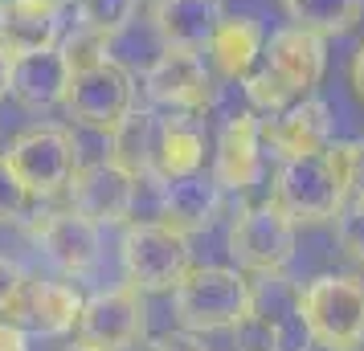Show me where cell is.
I'll return each mask as SVG.
<instances>
[{
  "label": "cell",
  "mask_w": 364,
  "mask_h": 351,
  "mask_svg": "<svg viewBox=\"0 0 364 351\" xmlns=\"http://www.w3.org/2000/svg\"><path fill=\"white\" fill-rule=\"evenodd\" d=\"M348 196H352V184H348L344 143H328L323 151L282 160L279 176H274V192H270V201L295 225L336 221L340 208L348 204Z\"/></svg>",
  "instance_id": "obj_1"
},
{
  "label": "cell",
  "mask_w": 364,
  "mask_h": 351,
  "mask_svg": "<svg viewBox=\"0 0 364 351\" xmlns=\"http://www.w3.org/2000/svg\"><path fill=\"white\" fill-rule=\"evenodd\" d=\"M172 311L181 331H233L254 311V282L237 266H188L172 290Z\"/></svg>",
  "instance_id": "obj_2"
},
{
  "label": "cell",
  "mask_w": 364,
  "mask_h": 351,
  "mask_svg": "<svg viewBox=\"0 0 364 351\" xmlns=\"http://www.w3.org/2000/svg\"><path fill=\"white\" fill-rule=\"evenodd\" d=\"M299 318L315 347L356 351L364 347V278L319 274L299 290Z\"/></svg>",
  "instance_id": "obj_3"
},
{
  "label": "cell",
  "mask_w": 364,
  "mask_h": 351,
  "mask_svg": "<svg viewBox=\"0 0 364 351\" xmlns=\"http://www.w3.org/2000/svg\"><path fill=\"white\" fill-rule=\"evenodd\" d=\"M119 262L127 286H135L139 294H164L176 290V282L188 274L193 250L188 237L168 229L164 221H135L119 241Z\"/></svg>",
  "instance_id": "obj_4"
},
{
  "label": "cell",
  "mask_w": 364,
  "mask_h": 351,
  "mask_svg": "<svg viewBox=\"0 0 364 351\" xmlns=\"http://www.w3.org/2000/svg\"><path fill=\"white\" fill-rule=\"evenodd\" d=\"M62 106L70 111V118L82 131H95L107 139L119 127V118L135 111V74L119 57L107 53L99 62L74 69Z\"/></svg>",
  "instance_id": "obj_5"
},
{
  "label": "cell",
  "mask_w": 364,
  "mask_h": 351,
  "mask_svg": "<svg viewBox=\"0 0 364 351\" xmlns=\"http://www.w3.org/2000/svg\"><path fill=\"white\" fill-rule=\"evenodd\" d=\"M295 221L282 213L274 201H262L246 208L242 217L233 221L230 229V257L237 262L242 274H287L291 257H295Z\"/></svg>",
  "instance_id": "obj_6"
},
{
  "label": "cell",
  "mask_w": 364,
  "mask_h": 351,
  "mask_svg": "<svg viewBox=\"0 0 364 351\" xmlns=\"http://www.w3.org/2000/svg\"><path fill=\"white\" fill-rule=\"evenodd\" d=\"M4 164L17 172V180L25 184V192L33 201L53 196L70 184V176L78 167L74 131H66V127H29L9 143Z\"/></svg>",
  "instance_id": "obj_7"
},
{
  "label": "cell",
  "mask_w": 364,
  "mask_h": 351,
  "mask_svg": "<svg viewBox=\"0 0 364 351\" xmlns=\"http://www.w3.org/2000/svg\"><path fill=\"white\" fill-rule=\"evenodd\" d=\"M74 335L82 347L95 351H132L148 335V302L135 286H111L82 299Z\"/></svg>",
  "instance_id": "obj_8"
},
{
  "label": "cell",
  "mask_w": 364,
  "mask_h": 351,
  "mask_svg": "<svg viewBox=\"0 0 364 351\" xmlns=\"http://www.w3.org/2000/svg\"><path fill=\"white\" fill-rule=\"evenodd\" d=\"M144 90L156 106H168L172 115H197L213 106V69L205 53L164 50L144 74Z\"/></svg>",
  "instance_id": "obj_9"
},
{
  "label": "cell",
  "mask_w": 364,
  "mask_h": 351,
  "mask_svg": "<svg viewBox=\"0 0 364 351\" xmlns=\"http://www.w3.org/2000/svg\"><path fill=\"white\" fill-rule=\"evenodd\" d=\"M135 188H139V180L115 167L111 160H90V164L74 167L66 192L70 208L102 229V225H123L135 213Z\"/></svg>",
  "instance_id": "obj_10"
},
{
  "label": "cell",
  "mask_w": 364,
  "mask_h": 351,
  "mask_svg": "<svg viewBox=\"0 0 364 351\" xmlns=\"http://www.w3.org/2000/svg\"><path fill=\"white\" fill-rule=\"evenodd\" d=\"M331 106L323 99H307L282 106L274 115H258V135H262V151H270L274 160H299V155H311L323 151L331 143Z\"/></svg>",
  "instance_id": "obj_11"
},
{
  "label": "cell",
  "mask_w": 364,
  "mask_h": 351,
  "mask_svg": "<svg viewBox=\"0 0 364 351\" xmlns=\"http://www.w3.org/2000/svg\"><path fill=\"white\" fill-rule=\"evenodd\" d=\"M262 66L295 99L315 94V86L323 82V74H328V37L311 33V29H299V25H282L274 33H266Z\"/></svg>",
  "instance_id": "obj_12"
},
{
  "label": "cell",
  "mask_w": 364,
  "mask_h": 351,
  "mask_svg": "<svg viewBox=\"0 0 364 351\" xmlns=\"http://www.w3.org/2000/svg\"><path fill=\"white\" fill-rule=\"evenodd\" d=\"M70 78H74V69H70L62 45L17 53L9 62V99L25 111H33V115H46V111L66 102Z\"/></svg>",
  "instance_id": "obj_13"
},
{
  "label": "cell",
  "mask_w": 364,
  "mask_h": 351,
  "mask_svg": "<svg viewBox=\"0 0 364 351\" xmlns=\"http://www.w3.org/2000/svg\"><path fill=\"white\" fill-rule=\"evenodd\" d=\"M33 241H37V250L46 253L50 266H58L70 278H78V274H86V269L99 262L102 229L95 221H86L82 213L62 208V213H46V217L37 221Z\"/></svg>",
  "instance_id": "obj_14"
},
{
  "label": "cell",
  "mask_w": 364,
  "mask_h": 351,
  "mask_svg": "<svg viewBox=\"0 0 364 351\" xmlns=\"http://www.w3.org/2000/svg\"><path fill=\"white\" fill-rule=\"evenodd\" d=\"M78 311H82V294L70 282L25 278L17 306L9 311V323H17L21 331H33V335H66L74 331Z\"/></svg>",
  "instance_id": "obj_15"
},
{
  "label": "cell",
  "mask_w": 364,
  "mask_h": 351,
  "mask_svg": "<svg viewBox=\"0 0 364 351\" xmlns=\"http://www.w3.org/2000/svg\"><path fill=\"white\" fill-rule=\"evenodd\" d=\"M262 135H258V115L242 111L233 115L221 135H217V155H213V180L221 192H246L262 176Z\"/></svg>",
  "instance_id": "obj_16"
},
{
  "label": "cell",
  "mask_w": 364,
  "mask_h": 351,
  "mask_svg": "<svg viewBox=\"0 0 364 351\" xmlns=\"http://www.w3.org/2000/svg\"><path fill=\"white\" fill-rule=\"evenodd\" d=\"M221 184L213 176H181V180H168L160 184V201H156V221H164L168 229L193 237V233H205L209 225L217 221L221 213Z\"/></svg>",
  "instance_id": "obj_17"
},
{
  "label": "cell",
  "mask_w": 364,
  "mask_h": 351,
  "mask_svg": "<svg viewBox=\"0 0 364 351\" xmlns=\"http://www.w3.org/2000/svg\"><path fill=\"white\" fill-rule=\"evenodd\" d=\"M62 37V0H4L0 4V50L9 57L50 50Z\"/></svg>",
  "instance_id": "obj_18"
},
{
  "label": "cell",
  "mask_w": 364,
  "mask_h": 351,
  "mask_svg": "<svg viewBox=\"0 0 364 351\" xmlns=\"http://www.w3.org/2000/svg\"><path fill=\"white\" fill-rule=\"evenodd\" d=\"M225 17L221 0H156L151 4V29L164 50H193L200 53L205 41Z\"/></svg>",
  "instance_id": "obj_19"
},
{
  "label": "cell",
  "mask_w": 364,
  "mask_h": 351,
  "mask_svg": "<svg viewBox=\"0 0 364 351\" xmlns=\"http://www.w3.org/2000/svg\"><path fill=\"white\" fill-rule=\"evenodd\" d=\"M266 29L254 17H221V25L213 29V37L205 41V62L213 69V78L225 82H242L250 69L262 62Z\"/></svg>",
  "instance_id": "obj_20"
},
{
  "label": "cell",
  "mask_w": 364,
  "mask_h": 351,
  "mask_svg": "<svg viewBox=\"0 0 364 351\" xmlns=\"http://www.w3.org/2000/svg\"><path fill=\"white\" fill-rule=\"evenodd\" d=\"M205 164V135L193 123V115H172L160 118V131H156V147H151V180H181V176H193Z\"/></svg>",
  "instance_id": "obj_21"
},
{
  "label": "cell",
  "mask_w": 364,
  "mask_h": 351,
  "mask_svg": "<svg viewBox=\"0 0 364 351\" xmlns=\"http://www.w3.org/2000/svg\"><path fill=\"white\" fill-rule=\"evenodd\" d=\"M156 131H160V115L156 111H132L119 118V127L107 135V160L123 167L127 176H148L151 167V147H156Z\"/></svg>",
  "instance_id": "obj_22"
},
{
  "label": "cell",
  "mask_w": 364,
  "mask_h": 351,
  "mask_svg": "<svg viewBox=\"0 0 364 351\" xmlns=\"http://www.w3.org/2000/svg\"><path fill=\"white\" fill-rule=\"evenodd\" d=\"M282 13L299 29H311L319 37H340L360 25L364 0H282Z\"/></svg>",
  "instance_id": "obj_23"
},
{
  "label": "cell",
  "mask_w": 364,
  "mask_h": 351,
  "mask_svg": "<svg viewBox=\"0 0 364 351\" xmlns=\"http://www.w3.org/2000/svg\"><path fill=\"white\" fill-rule=\"evenodd\" d=\"M135 13H139V0H74L78 29H86L95 37H107V41L127 33Z\"/></svg>",
  "instance_id": "obj_24"
},
{
  "label": "cell",
  "mask_w": 364,
  "mask_h": 351,
  "mask_svg": "<svg viewBox=\"0 0 364 351\" xmlns=\"http://www.w3.org/2000/svg\"><path fill=\"white\" fill-rule=\"evenodd\" d=\"M336 237H340V250H344L352 262L364 266V192L348 196V204L340 208V217H336Z\"/></svg>",
  "instance_id": "obj_25"
},
{
  "label": "cell",
  "mask_w": 364,
  "mask_h": 351,
  "mask_svg": "<svg viewBox=\"0 0 364 351\" xmlns=\"http://www.w3.org/2000/svg\"><path fill=\"white\" fill-rule=\"evenodd\" d=\"M29 192L25 184L17 180V172L4 164V155H0V225H9V221H21L25 217V208H29Z\"/></svg>",
  "instance_id": "obj_26"
},
{
  "label": "cell",
  "mask_w": 364,
  "mask_h": 351,
  "mask_svg": "<svg viewBox=\"0 0 364 351\" xmlns=\"http://www.w3.org/2000/svg\"><path fill=\"white\" fill-rule=\"evenodd\" d=\"M21 286H25V269L13 257H0V318H9V311L17 306Z\"/></svg>",
  "instance_id": "obj_27"
},
{
  "label": "cell",
  "mask_w": 364,
  "mask_h": 351,
  "mask_svg": "<svg viewBox=\"0 0 364 351\" xmlns=\"http://www.w3.org/2000/svg\"><path fill=\"white\" fill-rule=\"evenodd\" d=\"M344 160H348V184H352V196H356V192H364V139H348Z\"/></svg>",
  "instance_id": "obj_28"
},
{
  "label": "cell",
  "mask_w": 364,
  "mask_h": 351,
  "mask_svg": "<svg viewBox=\"0 0 364 351\" xmlns=\"http://www.w3.org/2000/svg\"><path fill=\"white\" fill-rule=\"evenodd\" d=\"M148 351H209V347H205L193 331H168V335H160Z\"/></svg>",
  "instance_id": "obj_29"
},
{
  "label": "cell",
  "mask_w": 364,
  "mask_h": 351,
  "mask_svg": "<svg viewBox=\"0 0 364 351\" xmlns=\"http://www.w3.org/2000/svg\"><path fill=\"white\" fill-rule=\"evenodd\" d=\"M0 351H29L25 331H21L17 323H9V318H0Z\"/></svg>",
  "instance_id": "obj_30"
},
{
  "label": "cell",
  "mask_w": 364,
  "mask_h": 351,
  "mask_svg": "<svg viewBox=\"0 0 364 351\" xmlns=\"http://www.w3.org/2000/svg\"><path fill=\"white\" fill-rule=\"evenodd\" d=\"M348 82H352V94L364 102V41L356 45V53H352V66H348Z\"/></svg>",
  "instance_id": "obj_31"
},
{
  "label": "cell",
  "mask_w": 364,
  "mask_h": 351,
  "mask_svg": "<svg viewBox=\"0 0 364 351\" xmlns=\"http://www.w3.org/2000/svg\"><path fill=\"white\" fill-rule=\"evenodd\" d=\"M9 62H13V57L0 50V102L9 99Z\"/></svg>",
  "instance_id": "obj_32"
},
{
  "label": "cell",
  "mask_w": 364,
  "mask_h": 351,
  "mask_svg": "<svg viewBox=\"0 0 364 351\" xmlns=\"http://www.w3.org/2000/svg\"><path fill=\"white\" fill-rule=\"evenodd\" d=\"M62 351H95V347H82V343H74V347H62Z\"/></svg>",
  "instance_id": "obj_33"
},
{
  "label": "cell",
  "mask_w": 364,
  "mask_h": 351,
  "mask_svg": "<svg viewBox=\"0 0 364 351\" xmlns=\"http://www.w3.org/2000/svg\"><path fill=\"white\" fill-rule=\"evenodd\" d=\"M0 4H4V0H0Z\"/></svg>",
  "instance_id": "obj_34"
}]
</instances>
